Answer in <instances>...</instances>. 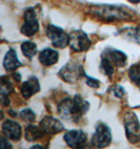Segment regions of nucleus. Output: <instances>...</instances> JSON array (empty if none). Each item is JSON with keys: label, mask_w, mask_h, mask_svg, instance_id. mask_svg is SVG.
Wrapping results in <instances>:
<instances>
[{"label": "nucleus", "mask_w": 140, "mask_h": 149, "mask_svg": "<svg viewBox=\"0 0 140 149\" xmlns=\"http://www.w3.org/2000/svg\"><path fill=\"white\" fill-rule=\"evenodd\" d=\"M40 127L44 130L46 134H56V133L61 132L64 129L63 124L58 119L54 117H50V116L41 120Z\"/></svg>", "instance_id": "11"}, {"label": "nucleus", "mask_w": 140, "mask_h": 149, "mask_svg": "<svg viewBox=\"0 0 140 149\" xmlns=\"http://www.w3.org/2000/svg\"><path fill=\"white\" fill-rule=\"evenodd\" d=\"M46 133L44 132L42 128L39 126H36V125H30L25 127V131H24V136L29 142H34V141H37V140H40L41 138L46 136Z\"/></svg>", "instance_id": "16"}, {"label": "nucleus", "mask_w": 140, "mask_h": 149, "mask_svg": "<svg viewBox=\"0 0 140 149\" xmlns=\"http://www.w3.org/2000/svg\"><path fill=\"white\" fill-rule=\"evenodd\" d=\"M21 51L23 56L27 57V59H33L36 56L38 49L36 43L32 42V41H25L21 44Z\"/></svg>", "instance_id": "17"}, {"label": "nucleus", "mask_w": 140, "mask_h": 149, "mask_svg": "<svg viewBox=\"0 0 140 149\" xmlns=\"http://www.w3.org/2000/svg\"><path fill=\"white\" fill-rule=\"evenodd\" d=\"M21 65L20 61H19L17 53L15 52V49L10 48L6 52L4 59H3V67L8 70V72H15L17 68H19Z\"/></svg>", "instance_id": "15"}, {"label": "nucleus", "mask_w": 140, "mask_h": 149, "mask_svg": "<svg viewBox=\"0 0 140 149\" xmlns=\"http://www.w3.org/2000/svg\"><path fill=\"white\" fill-rule=\"evenodd\" d=\"M89 108V102L83 100L79 95H76L73 98H65L60 102L58 105V113L62 119L69 122L77 123L88 112Z\"/></svg>", "instance_id": "1"}, {"label": "nucleus", "mask_w": 140, "mask_h": 149, "mask_svg": "<svg viewBox=\"0 0 140 149\" xmlns=\"http://www.w3.org/2000/svg\"><path fill=\"white\" fill-rule=\"evenodd\" d=\"M58 76L64 82L75 83L82 77H85V72H84L83 66L80 63L76 61H71L60 69Z\"/></svg>", "instance_id": "3"}, {"label": "nucleus", "mask_w": 140, "mask_h": 149, "mask_svg": "<svg viewBox=\"0 0 140 149\" xmlns=\"http://www.w3.org/2000/svg\"><path fill=\"white\" fill-rule=\"evenodd\" d=\"M86 84H88L90 87H93V88H98L100 86L99 80L95 79V78H91V77H89V76H86Z\"/></svg>", "instance_id": "23"}, {"label": "nucleus", "mask_w": 140, "mask_h": 149, "mask_svg": "<svg viewBox=\"0 0 140 149\" xmlns=\"http://www.w3.org/2000/svg\"><path fill=\"white\" fill-rule=\"evenodd\" d=\"M14 77V80L17 81V82H19V81L21 80V77H20V74H18V72H15V74H13Z\"/></svg>", "instance_id": "25"}, {"label": "nucleus", "mask_w": 140, "mask_h": 149, "mask_svg": "<svg viewBox=\"0 0 140 149\" xmlns=\"http://www.w3.org/2000/svg\"><path fill=\"white\" fill-rule=\"evenodd\" d=\"M46 36L52 41V44L57 48H64L69 45L70 42V35L59 26L50 24L46 27Z\"/></svg>", "instance_id": "7"}, {"label": "nucleus", "mask_w": 140, "mask_h": 149, "mask_svg": "<svg viewBox=\"0 0 140 149\" xmlns=\"http://www.w3.org/2000/svg\"><path fill=\"white\" fill-rule=\"evenodd\" d=\"M114 65L105 56H101V62H100V70L108 77H112L114 74Z\"/></svg>", "instance_id": "18"}, {"label": "nucleus", "mask_w": 140, "mask_h": 149, "mask_svg": "<svg viewBox=\"0 0 140 149\" xmlns=\"http://www.w3.org/2000/svg\"><path fill=\"white\" fill-rule=\"evenodd\" d=\"M130 2L132 3H135V4H138V3H140V0H129Z\"/></svg>", "instance_id": "26"}, {"label": "nucleus", "mask_w": 140, "mask_h": 149, "mask_svg": "<svg viewBox=\"0 0 140 149\" xmlns=\"http://www.w3.org/2000/svg\"><path fill=\"white\" fill-rule=\"evenodd\" d=\"M70 47L77 53L86 52L91 47L92 41L83 31H74L70 34Z\"/></svg>", "instance_id": "8"}, {"label": "nucleus", "mask_w": 140, "mask_h": 149, "mask_svg": "<svg viewBox=\"0 0 140 149\" xmlns=\"http://www.w3.org/2000/svg\"><path fill=\"white\" fill-rule=\"evenodd\" d=\"M59 60V53L51 47L44 48L39 53V62L43 66H52Z\"/></svg>", "instance_id": "14"}, {"label": "nucleus", "mask_w": 140, "mask_h": 149, "mask_svg": "<svg viewBox=\"0 0 140 149\" xmlns=\"http://www.w3.org/2000/svg\"><path fill=\"white\" fill-rule=\"evenodd\" d=\"M94 16L106 20V21H123V20H132L135 15L129 8L122 6H113V4H97L90 8Z\"/></svg>", "instance_id": "2"}, {"label": "nucleus", "mask_w": 140, "mask_h": 149, "mask_svg": "<svg viewBox=\"0 0 140 149\" xmlns=\"http://www.w3.org/2000/svg\"><path fill=\"white\" fill-rule=\"evenodd\" d=\"M19 115H20V118H21L22 120L25 121V122H27V123L34 122V121H35V119H36L35 112L33 111L32 109H30V108L22 109Z\"/></svg>", "instance_id": "20"}, {"label": "nucleus", "mask_w": 140, "mask_h": 149, "mask_svg": "<svg viewBox=\"0 0 140 149\" xmlns=\"http://www.w3.org/2000/svg\"><path fill=\"white\" fill-rule=\"evenodd\" d=\"M112 142V131L104 123H98L92 136V145L97 148H104Z\"/></svg>", "instance_id": "4"}, {"label": "nucleus", "mask_w": 140, "mask_h": 149, "mask_svg": "<svg viewBox=\"0 0 140 149\" xmlns=\"http://www.w3.org/2000/svg\"><path fill=\"white\" fill-rule=\"evenodd\" d=\"M112 93H114V96L117 97V98H122V97L124 96V93H125V91H124L123 87H122L121 85H115L113 87V89H112Z\"/></svg>", "instance_id": "22"}, {"label": "nucleus", "mask_w": 140, "mask_h": 149, "mask_svg": "<svg viewBox=\"0 0 140 149\" xmlns=\"http://www.w3.org/2000/svg\"><path fill=\"white\" fill-rule=\"evenodd\" d=\"M129 77L134 84L138 85L140 83V64H134L129 70Z\"/></svg>", "instance_id": "19"}, {"label": "nucleus", "mask_w": 140, "mask_h": 149, "mask_svg": "<svg viewBox=\"0 0 140 149\" xmlns=\"http://www.w3.org/2000/svg\"><path fill=\"white\" fill-rule=\"evenodd\" d=\"M125 36L133 41L140 44V27H135V29H130L125 32Z\"/></svg>", "instance_id": "21"}, {"label": "nucleus", "mask_w": 140, "mask_h": 149, "mask_svg": "<svg viewBox=\"0 0 140 149\" xmlns=\"http://www.w3.org/2000/svg\"><path fill=\"white\" fill-rule=\"evenodd\" d=\"M63 139L67 146L72 148H81L85 145L88 136L86 133L82 130H70L65 132Z\"/></svg>", "instance_id": "9"}, {"label": "nucleus", "mask_w": 140, "mask_h": 149, "mask_svg": "<svg viewBox=\"0 0 140 149\" xmlns=\"http://www.w3.org/2000/svg\"><path fill=\"white\" fill-rule=\"evenodd\" d=\"M137 86H138V87H139V89H140V83H139V84H138Z\"/></svg>", "instance_id": "27"}, {"label": "nucleus", "mask_w": 140, "mask_h": 149, "mask_svg": "<svg viewBox=\"0 0 140 149\" xmlns=\"http://www.w3.org/2000/svg\"><path fill=\"white\" fill-rule=\"evenodd\" d=\"M40 91V84L36 77L29 78L21 85V95L24 99H30Z\"/></svg>", "instance_id": "13"}, {"label": "nucleus", "mask_w": 140, "mask_h": 149, "mask_svg": "<svg viewBox=\"0 0 140 149\" xmlns=\"http://www.w3.org/2000/svg\"><path fill=\"white\" fill-rule=\"evenodd\" d=\"M8 140H10V139L6 138V136H3L2 138H1V142H0V147L2 149L12 148V145H11V143L8 142Z\"/></svg>", "instance_id": "24"}, {"label": "nucleus", "mask_w": 140, "mask_h": 149, "mask_svg": "<svg viewBox=\"0 0 140 149\" xmlns=\"http://www.w3.org/2000/svg\"><path fill=\"white\" fill-rule=\"evenodd\" d=\"M102 55L106 57L115 66L123 67L127 65V56L123 52L115 49V48H106V49H104Z\"/></svg>", "instance_id": "12"}, {"label": "nucleus", "mask_w": 140, "mask_h": 149, "mask_svg": "<svg viewBox=\"0 0 140 149\" xmlns=\"http://www.w3.org/2000/svg\"><path fill=\"white\" fill-rule=\"evenodd\" d=\"M39 31V21L34 8H29L23 14V23L20 27V32L27 37H33Z\"/></svg>", "instance_id": "5"}, {"label": "nucleus", "mask_w": 140, "mask_h": 149, "mask_svg": "<svg viewBox=\"0 0 140 149\" xmlns=\"http://www.w3.org/2000/svg\"><path fill=\"white\" fill-rule=\"evenodd\" d=\"M2 133L6 138H8L12 141H19L22 136V128L18 122L14 120L3 121L2 123Z\"/></svg>", "instance_id": "10"}, {"label": "nucleus", "mask_w": 140, "mask_h": 149, "mask_svg": "<svg viewBox=\"0 0 140 149\" xmlns=\"http://www.w3.org/2000/svg\"><path fill=\"white\" fill-rule=\"evenodd\" d=\"M124 128H125V134L130 142L137 143L140 141V123L137 116L134 112L130 111L125 113Z\"/></svg>", "instance_id": "6"}]
</instances>
